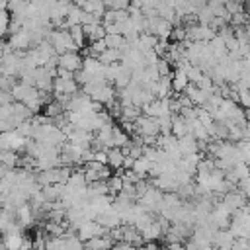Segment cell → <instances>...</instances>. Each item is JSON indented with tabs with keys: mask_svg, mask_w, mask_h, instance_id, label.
I'll return each mask as SVG.
<instances>
[{
	"mask_svg": "<svg viewBox=\"0 0 250 250\" xmlns=\"http://www.w3.org/2000/svg\"><path fill=\"white\" fill-rule=\"evenodd\" d=\"M113 244L115 242L107 234H104V236H94V238L86 240L84 242V250H109Z\"/></svg>",
	"mask_w": 250,
	"mask_h": 250,
	"instance_id": "1",
	"label": "cell"
}]
</instances>
